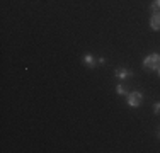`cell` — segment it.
I'll return each instance as SVG.
<instances>
[{"mask_svg": "<svg viewBox=\"0 0 160 153\" xmlns=\"http://www.w3.org/2000/svg\"><path fill=\"white\" fill-rule=\"evenodd\" d=\"M114 75H116L119 80H124V78H128V76H131V72L126 70V68H118V70L114 72Z\"/></svg>", "mask_w": 160, "mask_h": 153, "instance_id": "obj_4", "label": "cell"}, {"mask_svg": "<svg viewBox=\"0 0 160 153\" xmlns=\"http://www.w3.org/2000/svg\"><path fill=\"white\" fill-rule=\"evenodd\" d=\"M83 63H85L89 68H94V65H96V60H94L92 55H89V53H87V55H83Z\"/></svg>", "mask_w": 160, "mask_h": 153, "instance_id": "obj_5", "label": "cell"}, {"mask_svg": "<svg viewBox=\"0 0 160 153\" xmlns=\"http://www.w3.org/2000/svg\"><path fill=\"white\" fill-rule=\"evenodd\" d=\"M153 5L157 7V9H160V0H155V2H153Z\"/></svg>", "mask_w": 160, "mask_h": 153, "instance_id": "obj_8", "label": "cell"}, {"mask_svg": "<svg viewBox=\"0 0 160 153\" xmlns=\"http://www.w3.org/2000/svg\"><path fill=\"white\" fill-rule=\"evenodd\" d=\"M158 63H160V56L157 53H152V55H148L147 58L143 60V67L147 68V70H157Z\"/></svg>", "mask_w": 160, "mask_h": 153, "instance_id": "obj_1", "label": "cell"}, {"mask_svg": "<svg viewBox=\"0 0 160 153\" xmlns=\"http://www.w3.org/2000/svg\"><path fill=\"white\" fill-rule=\"evenodd\" d=\"M153 114H157V116L160 114V102H155L153 104Z\"/></svg>", "mask_w": 160, "mask_h": 153, "instance_id": "obj_7", "label": "cell"}, {"mask_svg": "<svg viewBox=\"0 0 160 153\" xmlns=\"http://www.w3.org/2000/svg\"><path fill=\"white\" fill-rule=\"evenodd\" d=\"M158 138H160V131H158Z\"/></svg>", "mask_w": 160, "mask_h": 153, "instance_id": "obj_10", "label": "cell"}, {"mask_svg": "<svg viewBox=\"0 0 160 153\" xmlns=\"http://www.w3.org/2000/svg\"><path fill=\"white\" fill-rule=\"evenodd\" d=\"M126 101H128L129 107H138L140 104H142V101H143V95H142V92H138V90L129 92V94L126 95Z\"/></svg>", "mask_w": 160, "mask_h": 153, "instance_id": "obj_2", "label": "cell"}, {"mask_svg": "<svg viewBox=\"0 0 160 153\" xmlns=\"http://www.w3.org/2000/svg\"><path fill=\"white\" fill-rule=\"evenodd\" d=\"M158 75H160V68H158Z\"/></svg>", "mask_w": 160, "mask_h": 153, "instance_id": "obj_9", "label": "cell"}, {"mask_svg": "<svg viewBox=\"0 0 160 153\" xmlns=\"http://www.w3.org/2000/svg\"><path fill=\"white\" fill-rule=\"evenodd\" d=\"M150 27L153 29V31H160V12L152 15V19H150Z\"/></svg>", "mask_w": 160, "mask_h": 153, "instance_id": "obj_3", "label": "cell"}, {"mask_svg": "<svg viewBox=\"0 0 160 153\" xmlns=\"http://www.w3.org/2000/svg\"><path fill=\"white\" fill-rule=\"evenodd\" d=\"M116 94H118V95H128L126 87H124V85H121V83H119V85L116 87Z\"/></svg>", "mask_w": 160, "mask_h": 153, "instance_id": "obj_6", "label": "cell"}]
</instances>
